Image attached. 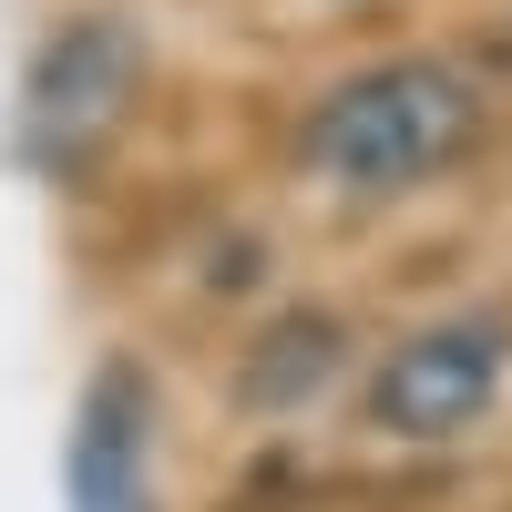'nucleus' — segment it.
<instances>
[{
  "label": "nucleus",
  "mask_w": 512,
  "mask_h": 512,
  "mask_svg": "<svg viewBox=\"0 0 512 512\" xmlns=\"http://www.w3.org/2000/svg\"><path fill=\"white\" fill-rule=\"evenodd\" d=\"M338 369H349V328H338L328 308H287L246 349V410H308Z\"/></svg>",
  "instance_id": "39448f33"
},
{
  "label": "nucleus",
  "mask_w": 512,
  "mask_h": 512,
  "mask_svg": "<svg viewBox=\"0 0 512 512\" xmlns=\"http://www.w3.org/2000/svg\"><path fill=\"white\" fill-rule=\"evenodd\" d=\"M134 82H144V52H134L123 21H62L52 41H41L31 82H21V134H31V154L41 164H82L123 123Z\"/></svg>",
  "instance_id": "7ed1b4c3"
},
{
  "label": "nucleus",
  "mask_w": 512,
  "mask_h": 512,
  "mask_svg": "<svg viewBox=\"0 0 512 512\" xmlns=\"http://www.w3.org/2000/svg\"><path fill=\"white\" fill-rule=\"evenodd\" d=\"M482 134V93L472 72L441 62V52H400V62H369L349 72L338 93L297 123V164L338 195H410L431 185L441 164H461Z\"/></svg>",
  "instance_id": "f257e3e1"
},
{
  "label": "nucleus",
  "mask_w": 512,
  "mask_h": 512,
  "mask_svg": "<svg viewBox=\"0 0 512 512\" xmlns=\"http://www.w3.org/2000/svg\"><path fill=\"white\" fill-rule=\"evenodd\" d=\"M512 390V318L502 308H472V318H431L410 328L390 359L369 369V431L390 441H461L482 431Z\"/></svg>",
  "instance_id": "f03ea898"
},
{
  "label": "nucleus",
  "mask_w": 512,
  "mask_h": 512,
  "mask_svg": "<svg viewBox=\"0 0 512 512\" xmlns=\"http://www.w3.org/2000/svg\"><path fill=\"white\" fill-rule=\"evenodd\" d=\"M144 441H154V390L113 359L72 410V461H62L72 512H144Z\"/></svg>",
  "instance_id": "20e7f679"
}]
</instances>
